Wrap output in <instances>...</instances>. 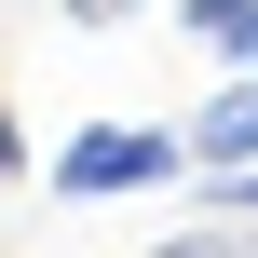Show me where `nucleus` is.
<instances>
[{
  "instance_id": "nucleus-3",
  "label": "nucleus",
  "mask_w": 258,
  "mask_h": 258,
  "mask_svg": "<svg viewBox=\"0 0 258 258\" xmlns=\"http://www.w3.org/2000/svg\"><path fill=\"white\" fill-rule=\"evenodd\" d=\"M177 27H190V41H218V54H245V68H258V0H177Z\"/></svg>"
},
{
  "instance_id": "nucleus-6",
  "label": "nucleus",
  "mask_w": 258,
  "mask_h": 258,
  "mask_svg": "<svg viewBox=\"0 0 258 258\" xmlns=\"http://www.w3.org/2000/svg\"><path fill=\"white\" fill-rule=\"evenodd\" d=\"M14 163H27V150H14V122H0V177H14Z\"/></svg>"
},
{
  "instance_id": "nucleus-2",
  "label": "nucleus",
  "mask_w": 258,
  "mask_h": 258,
  "mask_svg": "<svg viewBox=\"0 0 258 258\" xmlns=\"http://www.w3.org/2000/svg\"><path fill=\"white\" fill-rule=\"evenodd\" d=\"M177 136H190V163H204V177H245V163H258V68H245V82H218Z\"/></svg>"
},
{
  "instance_id": "nucleus-4",
  "label": "nucleus",
  "mask_w": 258,
  "mask_h": 258,
  "mask_svg": "<svg viewBox=\"0 0 258 258\" xmlns=\"http://www.w3.org/2000/svg\"><path fill=\"white\" fill-rule=\"evenodd\" d=\"M163 258H258V218H231V231H177Z\"/></svg>"
},
{
  "instance_id": "nucleus-5",
  "label": "nucleus",
  "mask_w": 258,
  "mask_h": 258,
  "mask_svg": "<svg viewBox=\"0 0 258 258\" xmlns=\"http://www.w3.org/2000/svg\"><path fill=\"white\" fill-rule=\"evenodd\" d=\"M68 27H136V0H54Z\"/></svg>"
},
{
  "instance_id": "nucleus-1",
  "label": "nucleus",
  "mask_w": 258,
  "mask_h": 258,
  "mask_svg": "<svg viewBox=\"0 0 258 258\" xmlns=\"http://www.w3.org/2000/svg\"><path fill=\"white\" fill-rule=\"evenodd\" d=\"M177 177H190L177 122H82L54 150V204H122V190H177Z\"/></svg>"
}]
</instances>
